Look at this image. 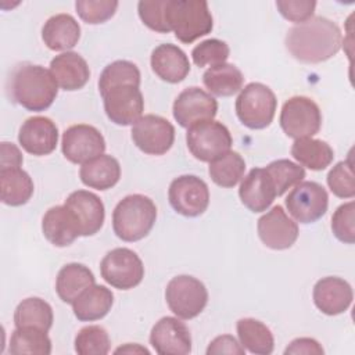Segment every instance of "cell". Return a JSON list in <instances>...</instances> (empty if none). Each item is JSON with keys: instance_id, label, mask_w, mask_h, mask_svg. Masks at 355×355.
<instances>
[{"instance_id": "ee69618b", "label": "cell", "mask_w": 355, "mask_h": 355, "mask_svg": "<svg viewBox=\"0 0 355 355\" xmlns=\"http://www.w3.org/2000/svg\"><path fill=\"white\" fill-rule=\"evenodd\" d=\"M276 7L283 18L291 22H305L313 17L316 1L311 0H277Z\"/></svg>"}, {"instance_id": "9a60e30c", "label": "cell", "mask_w": 355, "mask_h": 355, "mask_svg": "<svg viewBox=\"0 0 355 355\" xmlns=\"http://www.w3.org/2000/svg\"><path fill=\"white\" fill-rule=\"evenodd\" d=\"M104 111L111 122L121 126L135 125L144 111V100L139 87L122 85L110 89L103 96Z\"/></svg>"}, {"instance_id": "30bf717a", "label": "cell", "mask_w": 355, "mask_h": 355, "mask_svg": "<svg viewBox=\"0 0 355 355\" xmlns=\"http://www.w3.org/2000/svg\"><path fill=\"white\" fill-rule=\"evenodd\" d=\"M168 198L178 214L196 218L202 215L209 205V189L198 176L182 175L171 182Z\"/></svg>"}, {"instance_id": "8fae6325", "label": "cell", "mask_w": 355, "mask_h": 355, "mask_svg": "<svg viewBox=\"0 0 355 355\" xmlns=\"http://www.w3.org/2000/svg\"><path fill=\"white\" fill-rule=\"evenodd\" d=\"M329 207L326 189L316 182H300L288 193L286 208L288 214L300 223L308 225L320 219Z\"/></svg>"}, {"instance_id": "7dc6e473", "label": "cell", "mask_w": 355, "mask_h": 355, "mask_svg": "<svg viewBox=\"0 0 355 355\" xmlns=\"http://www.w3.org/2000/svg\"><path fill=\"white\" fill-rule=\"evenodd\" d=\"M22 153L14 143L3 141L0 146V169L19 168L22 165Z\"/></svg>"}, {"instance_id": "ac0fdd59", "label": "cell", "mask_w": 355, "mask_h": 355, "mask_svg": "<svg viewBox=\"0 0 355 355\" xmlns=\"http://www.w3.org/2000/svg\"><path fill=\"white\" fill-rule=\"evenodd\" d=\"M18 141L32 155H49L58 144V128L47 116H31L21 125Z\"/></svg>"}, {"instance_id": "277c9868", "label": "cell", "mask_w": 355, "mask_h": 355, "mask_svg": "<svg viewBox=\"0 0 355 355\" xmlns=\"http://www.w3.org/2000/svg\"><path fill=\"white\" fill-rule=\"evenodd\" d=\"M166 19L171 32L186 44L211 33L214 28L208 3L202 0H168Z\"/></svg>"}, {"instance_id": "2e32d148", "label": "cell", "mask_w": 355, "mask_h": 355, "mask_svg": "<svg viewBox=\"0 0 355 355\" xmlns=\"http://www.w3.org/2000/svg\"><path fill=\"white\" fill-rule=\"evenodd\" d=\"M261 241L272 250H287L298 239V225L286 214L282 205H275L258 219Z\"/></svg>"}, {"instance_id": "cb8c5ba5", "label": "cell", "mask_w": 355, "mask_h": 355, "mask_svg": "<svg viewBox=\"0 0 355 355\" xmlns=\"http://www.w3.org/2000/svg\"><path fill=\"white\" fill-rule=\"evenodd\" d=\"M50 72L55 83L67 92L82 89L90 78L86 60L75 51H65L55 55L50 62Z\"/></svg>"}, {"instance_id": "44dd1931", "label": "cell", "mask_w": 355, "mask_h": 355, "mask_svg": "<svg viewBox=\"0 0 355 355\" xmlns=\"http://www.w3.org/2000/svg\"><path fill=\"white\" fill-rule=\"evenodd\" d=\"M239 197L243 205L251 212H263L272 205L277 196L273 182L265 168H252L247 176L243 178Z\"/></svg>"}, {"instance_id": "e575fe53", "label": "cell", "mask_w": 355, "mask_h": 355, "mask_svg": "<svg viewBox=\"0 0 355 355\" xmlns=\"http://www.w3.org/2000/svg\"><path fill=\"white\" fill-rule=\"evenodd\" d=\"M245 161L236 151H227L209 162L208 173L212 182L220 187H234L244 176Z\"/></svg>"}, {"instance_id": "d4e9b609", "label": "cell", "mask_w": 355, "mask_h": 355, "mask_svg": "<svg viewBox=\"0 0 355 355\" xmlns=\"http://www.w3.org/2000/svg\"><path fill=\"white\" fill-rule=\"evenodd\" d=\"M80 37V26L71 14H55L42 28V39L53 51H68Z\"/></svg>"}, {"instance_id": "3957f363", "label": "cell", "mask_w": 355, "mask_h": 355, "mask_svg": "<svg viewBox=\"0 0 355 355\" xmlns=\"http://www.w3.org/2000/svg\"><path fill=\"white\" fill-rule=\"evenodd\" d=\"M157 219V207L143 194H130L122 198L112 212V229L122 241L133 243L144 239Z\"/></svg>"}, {"instance_id": "5b68a950", "label": "cell", "mask_w": 355, "mask_h": 355, "mask_svg": "<svg viewBox=\"0 0 355 355\" xmlns=\"http://www.w3.org/2000/svg\"><path fill=\"white\" fill-rule=\"evenodd\" d=\"M277 100L270 87L252 82L240 90L236 100V114L248 129L268 128L276 114Z\"/></svg>"}, {"instance_id": "836d02e7", "label": "cell", "mask_w": 355, "mask_h": 355, "mask_svg": "<svg viewBox=\"0 0 355 355\" xmlns=\"http://www.w3.org/2000/svg\"><path fill=\"white\" fill-rule=\"evenodd\" d=\"M8 352L12 355L51 354V340L47 331L36 327H15L11 334Z\"/></svg>"}, {"instance_id": "d6986e66", "label": "cell", "mask_w": 355, "mask_h": 355, "mask_svg": "<svg viewBox=\"0 0 355 355\" xmlns=\"http://www.w3.org/2000/svg\"><path fill=\"white\" fill-rule=\"evenodd\" d=\"M312 297L320 312L334 316L345 312L351 306L354 293L347 280L337 276H327L316 282Z\"/></svg>"}, {"instance_id": "60d3db41", "label": "cell", "mask_w": 355, "mask_h": 355, "mask_svg": "<svg viewBox=\"0 0 355 355\" xmlns=\"http://www.w3.org/2000/svg\"><path fill=\"white\" fill-rule=\"evenodd\" d=\"M75 8L82 21L90 25H97L114 17L118 1L115 0H78Z\"/></svg>"}, {"instance_id": "ab89813d", "label": "cell", "mask_w": 355, "mask_h": 355, "mask_svg": "<svg viewBox=\"0 0 355 355\" xmlns=\"http://www.w3.org/2000/svg\"><path fill=\"white\" fill-rule=\"evenodd\" d=\"M327 186L338 198H352L355 196V178L349 158L337 162L330 169L327 175Z\"/></svg>"}, {"instance_id": "ba28073f", "label": "cell", "mask_w": 355, "mask_h": 355, "mask_svg": "<svg viewBox=\"0 0 355 355\" xmlns=\"http://www.w3.org/2000/svg\"><path fill=\"white\" fill-rule=\"evenodd\" d=\"M279 122L283 132L291 139L312 137L320 130L322 112L309 97L294 96L283 104Z\"/></svg>"}, {"instance_id": "484cf974", "label": "cell", "mask_w": 355, "mask_h": 355, "mask_svg": "<svg viewBox=\"0 0 355 355\" xmlns=\"http://www.w3.org/2000/svg\"><path fill=\"white\" fill-rule=\"evenodd\" d=\"M114 304V294L101 284L86 288L72 304L73 315L80 322H94L103 319Z\"/></svg>"}, {"instance_id": "4dcf8cb0", "label": "cell", "mask_w": 355, "mask_h": 355, "mask_svg": "<svg viewBox=\"0 0 355 355\" xmlns=\"http://www.w3.org/2000/svg\"><path fill=\"white\" fill-rule=\"evenodd\" d=\"M291 155L301 166L311 171H323L333 162L334 151L323 140L302 137L293 143Z\"/></svg>"}, {"instance_id": "6da1fadb", "label": "cell", "mask_w": 355, "mask_h": 355, "mask_svg": "<svg viewBox=\"0 0 355 355\" xmlns=\"http://www.w3.org/2000/svg\"><path fill=\"white\" fill-rule=\"evenodd\" d=\"M343 43L338 25L326 17H312L297 24L286 35V49L298 61L319 64L334 57Z\"/></svg>"}, {"instance_id": "7402d4cb", "label": "cell", "mask_w": 355, "mask_h": 355, "mask_svg": "<svg viewBox=\"0 0 355 355\" xmlns=\"http://www.w3.org/2000/svg\"><path fill=\"white\" fill-rule=\"evenodd\" d=\"M153 72L164 82L179 83L190 72V62L186 53L172 43L157 46L150 58Z\"/></svg>"}, {"instance_id": "4fadbf2b", "label": "cell", "mask_w": 355, "mask_h": 355, "mask_svg": "<svg viewBox=\"0 0 355 355\" xmlns=\"http://www.w3.org/2000/svg\"><path fill=\"white\" fill-rule=\"evenodd\" d=\"M61 150L69 162L83 165L104 154L105 140L97 128L86 123H78L69 126L62 133Z\"/></svg>"}, {"instance_id": "f1b7e54d", "label": "cell", "mask_w": 355, "mask_h": 355, "mask_svg": "<svg viewBox=\"0 0 355 355\" xmlns=\"http://www.w3.org/2000/svg\"><path fill=\"white\" fill-rule=\"evenodd\" d=\"M33 189V180L24 169H0V197L3 204L21 207L31 200Z\"/></svg>"}, {"instance_id": "7bdbcfd3", "label": "cell", "mask_w": 355, "mask_h": 355, "mask_svg": "<svg viewBox=\"0 0 355 355\" xmlns=\"http://www.w3.org/2000/svg\"><path fill=\"white\" fill-rule=\"evenodd\" d=\"M331 230L337 240L345 244L355 241V202L340 205L331 218Z\"/></svg>"}, {"instance_id": "ffe728a7", "label": "cell", "mask_w": 355, "mask_h": 355, "mask_svg": "<svg viewBox=\"0 0 355 355\" xmlns=\"http://www.w3.org/2000/svg\"><path fill=\"white\" fill-rule=\"evenodd\" d=\"M64 205L78 219L82 236H93L103 227L105 209L97 194L87 190H76L67 197Z\"/></svg>"}, {"instance_id": "f35d334b", "label": "cell", "mask_w": 355, "mask_h": 355, "mask_svg": "<svg viewBox=\"0 0 355 355\" xmlns=\"http://www.w3.org/2000/svg\"><path fill=\"white\" fill-rule=\"evenodd\" d=\"M229 54L230 49L226 42L219 39H207L193 49L191 58L197 67L202 68L208 65L215 67L226 62Z\"/></svg>"}, {"instance_id": "7c38bea8", "label": "cell", "mask_w": 355, "mask_h": 355, "mask_svg": "<svg viewBox=\"0 0 355 355\" xmlns=\"http://www.w3.org/2000/svg\"><path fill=\"white\" fill-rule=\"evenodd\" d=\"M130 133L136 147L150 155L165 154L171 150L175 141L173 125L168 119L154 114L141 116L132 126Z\"/></svg>"}, {"instance_id": "8992f818", "label": "cell", "mask_w": 355, "mask_h": 355, "mask_svg": "<svg viewBox=\"0 0 355 355\" xmlns=\"http://www.w3.org/2000/svg\"><path fill=\"white\" fill-rule=\"evenodd\" d=\"M187 148L191 155L201 162H211L230 151L233 144L229 129L218 121H204L187 129Z\"/></svg>"}, {"instance_id": "f546056e", "label": "cell", "mask_w": 355, "mask_h": 355, "mask_svg": "<svg viewBox=\"0 0 355 355\" xmlns=\"http://www.w3.org/2000/svg\"><path fill=\"white\" fill-rule=\"evenodd\" d=\"M202 83L209 94L218 97H230L243 89L244 76L233 64H219L209 67L202 75Z\"/></svg>"}, {"instance_id": "7a4b0ae2", "label": "cell", "mask_w": 355, "mask_h": 355, "mask_svg": "<svg viewBox=\"0 0 355 355\" xmlns=\"http://www.w3.org/2000/svg\"><path fill=\"white\" fill-rule=\"evenodd\" d=\"M8 90L14 103L28 111L40 112L54 103L58 85L44 67L22 62L11 71Z\"/></svg>"}, {"instance_id": "9c48e42d", "label": "cell", "mask_w": 355, "mask_h": 355, "mask_svg": "<svg viewBox=\"0 0 355 355\" xmlns=\"http://www.w3.org/2000/svg\"><path fill=\"white\" fill-rule=\"evenodd\" d=\"M101 277L118 290H130L144 277V265L130 248L119 247L108 251L100 263Z\"/></svg>"}, {"instance_id": "83f0119b", "label": "cell", "mask_w": 355, "mask_h": 355, "mask_svg": "<svg viewBox=\"0 0 355 355\" xmlns=\"http://www.w3.org/2000/svg\"><path fill=\"white\" fill-rule=\"evenodd\" d=\"M82 183L90 189L108 190L121 179V165L112 155H98L83 164L79 169Z\"/></svg>"}, {"instance_id": "f6af8a7d", "label": "cell", "mask_w": 355, "mask_h": 355, "mask_svg": "<svg viewBox=\"0 0 355 355\" xmlns=\"http://www.w3.org/2000/svg\"><path fill=\"white\" fill-rule=\"evenodd\" d=\"M219 354L244 355L245 349L243 348L240 341H237L233 336L222 334L215 337L207 348V355H219Z\"/></svg>"}, {"instance_id": "d590c367", "label": "cell", "mask_w": 355, "mask_h": 355, "mask_svg": "<svg viewBox=\"0 0 355 355\" xmlns=\"http://www.w3.org/2000/svg\"><path fill=\"white\" fill-rule=\"evenodd\" d=\"M140 71L136 64L126 60H116L108 64L98 79V92L103 96L112 87L122 85L140 86Z\"/></svg>"}, {"instance_id": "bcb514c9", "label": "cell", "mask_w": 355, "mask_h": 355, "mask_svg": "<svg viewBox=\"0 0 355 355\" xmlns=\"http://www.w3.org/2000/svg\"><path fill=\"white\" fill-rule=\"evenodd\" d=\"M324 349L322 348V345L315 340V338H309V337H301V338H295L290 343V345L284 349V354H294V355H323Z\"/></svg>"}, {"instance_id": "e0dca14e", "label": "cell", "mask_w": 355, "mask_h": 355, "mask_svg": "<svg viewBox=\"0 0 355 355\" xmlns=\"http://www.w3.org/2000/svg\"><path fill=\"white\" fill-rule=\"evenodd\" d=\"M150 344L159 355H187L191 336L187 326L173 316L161 318L151 329Z\"/></svg>"}, {"instance_id": "c3c4849f", "label": "cell", "mask_w": 355, "mask_h": 355, "mask_svg": "<svg viewBox=\"0 0 355 355\" xmlns=\"http://www.w3.org/2000/svg\"><path fill=\"white\" fill-rule=\"evenodd\" d=\"M119 352H129V354H135V352H141V354H150L148 352V349L147 348H144V347H140L139 344H135V345H132V344H126L125 347H119V348H116L115 349V354H119Z\"/></svg>"}, {"instance_id": "4316f807", "label": "cell", "mask_w": 355, "mask_h": 355, "mask_svg": "<svg viewBox=\"0 0 355 355\" xmlns=\"http://www.w3.org/2000/svg\"><path fill=\"white\" fill-rule=\"evenodd\" d=\"M93 284H96L93 272L83 263L71 262L60 269L55 280V291L62 302L72 305L73 301Z\"/></svg>"}, {"instance_id": "8d00e7d4", "label": "cell", "mask_w": 355, "mask_h": 355, "mask_svg": "<svg viewBox=\"0 0 355 355\" xmlns=\"http://www.w3.org/2000/svg\"><path fill=\"white\" fill-rule=\"evenodd\" d=\"M265 171L270 176L276 196H283L290 187L298 184L305 178V169L300 164H295L290 159H276L272 161Z\"/></svg>"}, {"instance_id": "d6a6232c", "label": "cell", "mask_w": 355, "mask_h": 355, "mask_svg": "<svg viewBox=\"0 0 355 355\" xmlns=\"http://www.w3.org/2000/svg\"><path fill=\"white\" fill-rule=\"evenodd\" d=\"M53 309L49 302L39 297L22 300L14 312L15 327H36L49 331L53 326Z\"/></svg>"}, {"instance_id": "52a82bcc", "label": "cell", "mask_w": 355, "mask_h": 355, "mask_svg": "<svg viewBox=\"0 0 355 355\" xmlns=\"http://www.w3.org/2000/svg\"><path fill=\"white\" fill-rule=\"evenodd\" d=\"M165 300L169 309L179 319L189 320L204 311L208 302V291L201 280L180 275L172 277L166 284Z\"/></svg>"}, {"instance_id": "b9f144b4", "label": "cell", "mask_w": 355, "mask_h": 355, "mask_svg": "<svg viewBox=\"0 0 355 355\" xmlns=\"http://www.w3.org/2000/svg\"><path fill=\"white\" fill-rule=\"evenodd\" d=\"M168 0H141L137 4V11L141 22L151 31L169 33L171 28L166 19Z\"/></svg>"}, {"instance_id": "1f68e13d", "label": "cell", "mask_w": 355, "mask_h": 355, "mask_svg": "<svg viewBox=\"0 0 355 355\" xmlns=\"http://www.w3.org/2000/svg\"><path fill=\"white\" fill-rule=\"evenodd\" d=\"M239 341L244 349L255 355H269L275 348V338L270 329L254 318H243L237 322Z\"/></svg>"}, {"instance_id": "74e56055", "label": "cell", "mask_w": 355, "mask_h": 355, "mask_svg": "<svg viewBox=\"0 0 355 355\" xmlns=\"http://www.w3.org/2000/svg\"><path fill=\"white\" fill-rule=\"evenodd\" d=\"M110 336L98 324L82 327L75 337V351L79 355H105L110 352Z\"/></svg>"}, {"instance_id": "603a6c76", "label": "cell", "mask_w": 355, "mask_h": 355, "mask_svg": "<svg viewBox=\"0 0 355 355\" xmlns=\"http://www.w3.org/2000/svg\"><path fill=\"white\" fill-rule=\"evenodd\" d=\"M44 237L55 247H67L82 236L75 215L65 205H55L46 211L42 219Z\"/></svg>"}, {"instance_id": "5bb4252c", "label": "cell", "mask_w": 355, "mask_h": 355, "mask_svg": "<svg viewBox=\"0 0 355 355\" xmlns=\"http://www.w3.org/2000/svg\"><path fill=\"white\" fill-rule=\"evenodd\" d=\"M216 112L218 101L215 97L197 86L180 92L172 107L175 121L187 129L196 123L214 119Z\"/></svg>"}]
</instances>
